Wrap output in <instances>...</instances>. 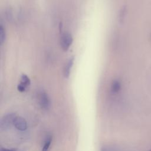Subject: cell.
<instances>
[{"label": "cell", "instance_id": "obj_1", "mask_svg": "<svg viewBox=\"0 0 151 151\" xmlns=\"http://www.w3.org/2000/svg\"><path fill=\"white\" fill-rule=\"evenodd\" d=\"M15 113H8L2 117L0 122V128L1 130H6L14 125V120L17 117Z\"/></svg>", "mask_w": 151, "mask_h": 151}, {"label": "cell", "instance_id": "obj_2", "mask_svg": "<svg viewBox=\"0 0 151 151\" xmlns=\"http://www.w3.org/2000/svg\"><path fill=\"white\" fill-rule=\"evenodd\" d=\"M73 41V38L70 34L68 32L64 33L61 37L60 41V44L62 49L64 51H67L71 45Z\"/></svg>", "mask_w": 151, "mask_h": 151}, {"label": "cell", "instance_id": "obj_3", "mask_svg": "<svg viewBox=\"0 0 151 151\" xmlns=\"http://www.w3.org/2000/svg\"><path fill=\"white\" fill-rule=\"evenodd\" d=\"M38 101L41 107L44 110L50 108L51 101L49 96L45 91H41L38 95Z\"/></svg>", "mask_w": 151, "mask_h": 151}, {"label": "cell", "instance_id": "obj_4", "mask_svg": "<svg viewBox=\"0 0 151 151\" xmlns=\"http://www.w3.org/2000/svg\"><path fill=\"white\" fill-rule=\"evenodd\" d=\"M31 80L26 74H22L21 77L20 83L17 86V89L20 92H24L26 90L27 88L30 85Z\"/></svg>", "mask_w": 151, "mask_h": 151}, {"label": "cell", "instance_id": "obj_5", "mask_svg": "<svg viewBox=\"0 0 151 151\" xmlns=\"http://www.w3.org/2000/svg\"><path fill=\"white\" fill-rule=\"evenodd\" d=\"M14 126L19 130L24 131L27 129V123L26 120L21 117H17L14 120Z\"/></svg>", "mask_w": 151, "mask_h": 151}, {"label": "cell", "instance_id": "obj_6", "mask_svg": "<svg viewBox=\"0 0 151 151\" xmlns=\"http://www.w3.org/2000/svg\"><path fill=\"white\" fill-rule=\"evenodd\" d=\"M74 61V57H71L69 59V60L68 61V62L65 64V66L64 69V77L65 78L69 77V76L70 75V72H71V68L73 65Z\"/></svg>", "mask_w": 151, "mask_h": 151}, {"label": "cell", "instance_id": "obj_7", "mask_svg": "<svg viewBox=\"0 0 151 151\" xmlns=\"http://www.w3.org/2000/svg\"><path fill=\"white\" fill-rule=\"evenodd\" d=\"M121 89V83L119 80L113 81L111 86V91L113 93L116 94L120 91Z\"/></svg>", "mask_w": 151, "mask_h": 151}, {"label": "cell", "instance_id": "obj_8", "mask_svg": "<svg viewBox=\"0 0 151 151\" xmlns=\"http://www.w3.org/2000/svg\"><path fill=\"white\" fill-rule=\"evenodd\" d=\"M51 142H52V137L51 136H48L46 139L45 140L44 144L42 149V151H48L51 145Z\"/></svg>", "mask_w": 151, "mask_h": 151}, {"label": "cell", "instance_id": "obj_9", "mask_svg": "<svg viewBox=\"0 0 151 151\" xmlns=\"http://www.w3.org/2000/svg\"><path fill=\"white\" fill-rule=\"evenodd\" d=\"M6 39L5 30L2 25H0V43L2 44Z\"/></svg>", "mask_w": 151, "mask_h": 151}, {"label": "cell", "instance_id": "obj_10", "mask_svg": "<svg viewBox=\"0 0 151 151\" xmlns=\"http://www.w3.org/2000/svg\"><path fill=\"white\" fill-rule=\"evenodd\" d=\"M1 151H15V150H14V149H8L2 148V149H1Z\"/></svg>", "mask_w": 151, "mask_h": 151}, {"label": "cell", "instance_id": "obj_11", "mask_svg": "<svg viewBox=\"0 0 151 151\" xmlns=\"http://www.w3.org/2000/svg\"><path fill=\"white\" fill-rule=\"evenodd\" d=\"M148 151H151V149H150L149 150H148Z\"/></svg>", "mask_w": 151, "mask_h": 151}, {"label": "cell", "instance_id": "obj_12", "mask_svg": "<svg viewBox=\"0 0 151 151\" xmlns=\"http://www.w3.org/2000/svg\"><path fill=\"white\" fill-rule=\"evenodd\" d=\"M150 38H151V36H150Z\"/></svg>", "mask_w": 151, "mask_h": 151}]
</instances>
